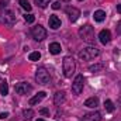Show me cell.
Returning a JSON list of instances; mask_svg holds the SVG:
<instances>
[{"mask_svg":"<svg viewBox=\"0 0 121 121\" xmlns=\"http://www.w3.org/2000/svg\"><path fill=\"white\" fill-rule=\"evenodd\" d=\"M65 11H66L68 17H69V20H70L72 23H75V21L79 18V16H80V10H79V9H76V7H72V6L66 7V9H65Z\"/></svg>","mask_w":121,"mask_h":121,"instance_id":"obj_8","label":"cell"},{"mask_svg":"<svg viewBox=\"0 0 121 121\" xmlns=\"http://www.w3.org/2000/svg\"><path fill=\"white\" fill-rule=\"evenodd\" d=\"M79 1H83V0H79Z\"/></svg>","mask_w":121,"mask_h":121,"instance_id":"obj_33","label":"cell"},{"mask_svg":"<svg viewBox=\"0 0 121 121\" xmlns=\"http://www.w3.org/2000/svg\"><path fill=\"white\" fill-rule=\"evenodd\" d=\"M45 96H47L45 91H39L38 94H35L34 97H31L30 99V106H35V104H38L39 101H42V100L45 99Z\"/></svg>","mask_w":121,"mask_h":121,"instance_id":"obj_13","label":"cell"},{"mask_svg":"<svg viewBox=\"0 0 121 121\" xmlns=\"http://www.w3.org/2000/svg\"><path fill=\"white\" fill-rule=\"evenodd\" d=\"M83 86H85V78L83 75H78L72 83V91L75 94H80L83 91Z\"/></svg>","mask_w":121,"mask_h":121,"instance_id":"obj_5","label":"cell"},{"mask_svg":"<svg viewBox=\"0 0 121 121\" xmlns=\"http://www.w3.org/2000/svg\"><path fill=\"white\" fill-rule=\"evenodd\" d=\"M24 20H26V21H27V23H34V21H35V17H34V16H32V14H26V16H24Z\"/></svg>","mask_w":121,"mask_h":121,"instance_id":"obj_25","label":"cell"},{"mask_svg":"<svg viewBox=\"0 0 121 121\" xmlns=\"http://www.w3.org/2000/svg\"><path fill=\"white\" fill-rule=\"evenodd\" d=\"M62 68H63V75L66 78H72L75 70H76V62L73 59V56H65L62 62Z\"/></svg>","mask_w":121,"mask_h":121,"instance_id":"obj_2","label":"cell"},{"mask_svg":"<svg viewBox=\"0 0 121 121\" xmlns=\"http://www.w3.org/2000/svg\"><path fill=\"white\" fill-rule=\"evenodd\" d=\"M79 37L87 44H94V39H96L94 38V28L90 24H86V26L80 27L79 28Z\"/></svg>","mask_w":121,"mask_h":121,"instance_id":"obj_1","label":"cell"},{"mask_svg":"<svg viewBox=\"0 0 121 121\" xmlns=\"http://www.w3.org/2000/svg\"><path fill=\"white\" fill-rule=\"evenodd\" d=\"M117 34H121V21H118L117 24Z\"/></svg>","mask_w":121,"mask_h":121,"instance_id":"obj_30","label":"cell"},{"mask_svg":"<svg viewBox=\"0 0 121 121\" xmlns=\"http://www.w3.org/2000/svg\"><path fill=\"white\" fill-rule=\"evenodd\" d=\"M35 80H37L38 85H48L51 82L49 72L45 68H38L37 72H35Z\"/></svg>","mask_w":121,"mask_h":121,"instance_id":"obj_4","label":"cell"},{"mask_svg":"<svg viewBox=\"0 0 121 121\" xmlns=\"http://www.w3.org/2000/svg\"><path fill=\"white\" fill-rule=\"evenodd\" d=\"M32 116H34V111H32L31 108H28V110H24V111H23V117H24L26 120H31V118H32Z\"/></svg>","mask_w":121,"mask_h":121,"instance_id":"obj_24","label":"cell"},{"mask_svg":"<svg viewBox=\"0 0 121 121\" xmlns=\"http://www.w3.org/2000/svg\"><path fill=\"white\" fill-rule=\"evenodd\" d=\"M52 9H54V10H58V9H60V1H55V3L52 4Z\"/></svg>","mask_w":121,"mask_h":121,"instance_id":"obj_27","label":"cell"},{"mask_svg":"<svg viewBox=\"0 0 121 121\" xmlns=\"http://www.w3.org/2000/svg\"><path fill=\"white\" fill-rule=\"evenodd\" d=\"M31 35H32V38L35 41H42V39L47 38V30L42 26H35L31 30Z\"/></svg>","mask_w":121,"mask_h":121,"instance_id":"obj_6","label":"cell"},{"mask_svg":"<svg viewBox=\"0 0 121 121\" xmlns=\"http://www.w3.org/2000/svg\"><path fill=\"white\" fill-rule=\"evenodd\" d=\"M65 99H66L65 97V91H56L55 96H54V103L59 106V104H62L65 101Z\"/></svg>","mask_w":121,"mask_h":121,"instance_id":"obj_15","label":"cell"},{"mask_svg":"<svg viewBox=\"0 0 121 121\" xmlns=\"http://www.w3.org/2000/svg\"><path fill=\"white\" fill-rule=\"evenodd\" d=\"M39 113H41L42 116H49V110H48V108H42Z\"/></svg>","mask_w":121,"mask_h":121,"instance_id":"obj_28","label":"cell"},{"mask_svg":"<svg viewBox=\"0 0 121 121\" xmlns=\"http://www.w3.org/2000/svg\"><path fill=\"white\" fill-rule=\"evenodd\" d=\"M48 24H49V28H52V30H58L60 27V20L58 16H55V14H52L51 17H49V20H48Z\"/></svg>","mask_w":121,"mask_h":121,"instance_id":"obj_12","label":"cell"},{"mask_svg":"<svg viewBox=\"0 0 121 121\" xmlns=\"http://www.w3.org/2000/svg\"><path fill=\"white\" fill-rule=\"evenodd\" d=\"M60 51H62L60 44H58V42H52V44H49V52H51L52 55H58V54H60Z\"/></svg>","mask_w":121,"mask_h":121,"instance_id":"obj_16","label":"cell"},{"mask_svg":"<svg viewBox=\"0 0 121 121\" xmlns=\"http://www.w3.org/2000/svg\"><path fill=\"white\" fill-rule=\"evenodd\" d=\"M99 41H100L103 45L108 44V42L111 41V32H110L108 30H101L100 34H99Z\"/></svg>","mask_w":121,"mask_h":121,"instance_id":"obj_10","label":"cell"},{"mask_svg":"<svg viewBox=\"0 0 121 121\" xmlns=\"http://www.w3.org/2000/svg\"><path fill=\"white\" fill-rule=\"evenodd\" d=\"M103 69H104V65H103V63H96V65L89 66V70L93 72V73H99V72H101Z\"/></svg>","mask_w":121,"mask_h":121,"instance_id":"obj_18","label":"cell"},{"mask_svg":"<svg viewBox=\"0 0 121 121\" xmlns=\"http://www.w3.org/2000/svg\"><path fill=\"white\" fill-rule=\"evenodd\" d=\"M51 1H52V0H35V4H37L38 7H41V9H45Z\"/></svg>","mask_w":121,"mask_h":121,"instance_id":"obj_22","label":"cell"},{"mask_svg":"<svg viewBox=\"0 0 121 121\" xmlns=\"http://www.w3.org/2000/svg\"><path fill=\"white\" fill-rule=\"evenodd\" d=\"M104 107H106V111H108V113H113V111L116 110L114 103H113L111 100H106V101H104Z\"/></svg>","mask_w":121,"mask_h":121,"instance_id":"obj_20","label":"cell"},{"mask_svg":"<svg viewBox=\"0 0 121 121\" xmlns=\"http://www.w3.org/2000/svg\"><path fill=\"white\" fill-rule=\"evenodd\" d=\"M0 94L1 96H7L9 94V85H7L6 80H1V83H0Z\"/></svg>","mask_w":121,"mask_h":121,"instance_id":"obj_19","label":"cell"},{"mask_svg":"<svg viewBox=\"0 0 121 121\" xmlns=\"http://www.w3.org/2000/svg\"><path fill=\"white\" fill-rule=\"evenodd\" d=\"M37 121H45V120H42V118H38V120H37Z\"/></svg>","mask_w":121,"mask_h":121,"instance_id":"obj_32","label":"cell"},{"mask_svg":"<svg viewBox=\"0 0 121 121\" xmlns=\"http://www.w3.org/2000/svg\"><path fill=\"white\" fill-rule=\"evenodd\" d=\"M82 121H101V114L99 111H91L83 116Z\"/></svg>","mask_w":121,"mask_h":121,"instance_id":"obj_11","label":"cell"},{"mask_svg":"<svg viewBox=\"0 0 121 121\" xmlns=\"http://www.w3.org/2000/svg\"><path fill=\"white\" fill-rule=\"evenodd\" d=\"M18 3H20V6L24 9V10H27V11H30L31 10V4L28 0H18Z\"/></svg>","mask_w":121,"mask_h":121,"instance_id":"obj_23","label":"cell"},{"mask_svg":"<svg viewBox=\"0 0 121 121\" xmlns=\"http://www.w3.org/2000/svg\"><path fill=\"white\" fill-rule=\"evenodd\" d=\"M93 18H94V21H97V23H103V21L106 20V11H103V10H97V11H94Z\"/></svg>","mask_w":121,"mask_h":121,"instance_id":"obj_14","label":"cell"},{"mask_svg":"<svg viewBox=\"0 0 121 121\" xmlns=\"http://www.w3.org/2000/svg\"><path fill=\"white\" fill-rule=\"evenodd\" d=\"M7 4H9V0H1V1H0V10L6 9V7H7Z\"/></svg>","mask_w":121,"mask_h":121,"instance_id":"obj_26","label":"cell"},{"mask_svg":"<svg viewBox=\"0 0 121 121\" xmlns=\"http://www.w3.org/2000/svg\"><path fill=\"white\" fill-rule=\"evenodd\" d=\"M28 59L32 60V62H37V60L41 59V54L38 51H34V52H31L30 55H28Z\"/></svg>","mask_w":121,"mask_h":121,"instance_id":"obj_21","label":"cell"},{"mask_svg":"<svg viewBox=\"0 0 121 121\" xmlns=\"http://www.w3.org/2000/svg\"><path fill=\"white\" fill-rule=\"evenodd\" d=\"M0 23L6 26H13L16 23V16L11 11H4L0 14Z\"/></svg>","mask_w":121,"mask_h":121,"instance_id":"obj_7","label":"cell"},{"mask_svg":"<svg viewBox=\"0 0 121 121\" xmlns=\"http://www.w3.org/2000/svg\"><path fill=\"white\" fill-rule=\"evenodd\" d=\"M100 55V49L96 48V47H87V48H83L80 52H79V58L83 60H91L94 59L96 56Z\"/></svg>","mask_w":121,"mask_h":121,"instance_id":"obj_3","label":"cell"},{"mask_svg":"<svg viewBox=\"0 0 121 121\" xmlns=\"http://www.w3.org/2000/svg\"><path fill=\"white\" fill-rule=\"evenodd\" d=\"M117 13L121 14V4H117Z\"/></svg>","mask_w":121,"mask_h":121,"instance_id":"obj_31","label":"cell"},{"mask_svg":"<svg viewBox=\"0 0 121 121\" xmlns=\"http://www.w3.org/2000/svg\"><path fill=\"white\" fill-rule=\"evenodd\" d=\"M31 91H32V86L26 82H21L16 86V93H18V94H28Z\"/></svg>","mask_w":121,"mask_h":121,"instance_id":"obj_9","label":"cell"},{"mask_svg":"<svg viewBox=\"0 0 121 121\" xmlns=\"http://www.w3.org/2000/svg\"><path fill=\"white\" fill-rule=\"evenodd\" d=\"M85 106L89 107V108H96V107L99 106V99H97V97H90V99H87V100L85 101Z\"/></svg>","mask_w":121,"mask_h":121,"instance_id":"obj_17","label":"cell"},{"mask_svg":"<svg viewBox=\"0 0 121 121\" xmlns=\"http://www.w3.org/2000/svg\"><path fill=\"white\" fill-rule=\"evenodd\" d=\"M7 117H9V113H1V114H0V118H1V120H4V118H7Z\"/></svg>","mask_w":121,"mask_h":121,"instance_id":"obj_29","label":"cell"}]
</instances>
